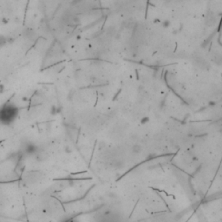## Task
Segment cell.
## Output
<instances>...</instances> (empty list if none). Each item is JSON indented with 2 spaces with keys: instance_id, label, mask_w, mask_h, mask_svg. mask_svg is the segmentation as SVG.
Instances as JSON below:
<instances>
[{
  "instance_id": "obj_1",
  "label": "cell",
  "mask_w": 222,
  "mask_h": 222,
  "mask_svg": "<svg viewBox=\"0 0 222 222\" xmlns=\"http://www.w3.org/2000/svg\"><path fill=\"white\" fill-rule=\"evenodd\" d=\"M18 116V109L13 103L7 102L0 108V123L10 125L13 123Z\"/></svg>"
},
{
  "instance_id": "obj_2",
  "label": "cell",
  "mask_w": 222,
  "mask_h": 222,
  "mask_svg": "<svg viewBox=\"0 0 222 222\" xmlns=\"http://www.w3.org/2000/svg\"><path fill=\"white\" fill-rule=\"evenodd\" d=\"M42 178H43L42 173L37 172V171L36 172H30L24 176V183H26L29 186H31V185H35V184L40 182Z\"/></svg>"
},
{
  "instance_id": "obj_3",
  "label": "cell",
  "mask_w": 222,
  "mask_h": 222,
  "mask_svg": "<svg viewBox=\"0 0 222 222\" xmlns=\"http://www.w3.org/2000/svg\"><path fill=\"white\" fill-rule=\"evenodd\" d=\"M7 40H6V38H5L4 36H0V48L3 47L5 44H6Z\"/></svg>"
},
{
  "instance_id": "obj_4",
  "label": "cell",
  "mask_w": 222,
  "mask_h": 222,
  "mask_svg": "<svg viewBox=\"0 0 222 222\" xmlns=\"http://www.w3.org/2000/svg\"><path fill=\"white\" fill-rule=\"evenodd\" d=\"M63 222H77L76 220H65V221Z\"/></svg>"
}]
</instances>
